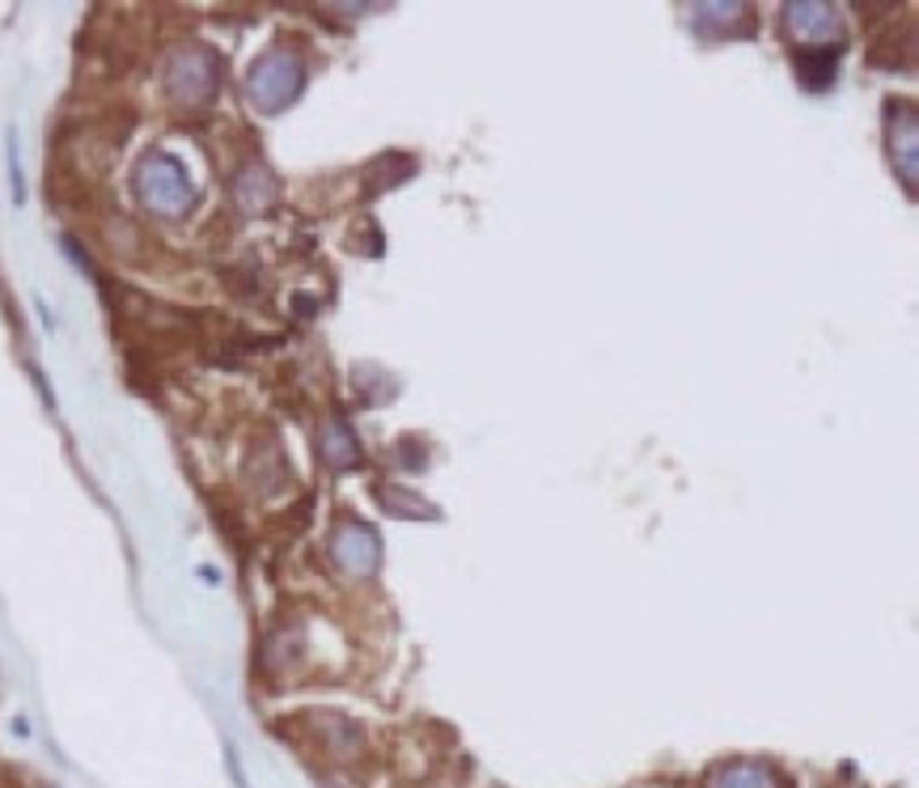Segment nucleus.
Wrapping results in <instances>:
<instances>
[{"label": "nucleus", "instance_id": "nucleus-3", "mask_svg": "<svg viewBox=\"0 0 919 788\" xmlns=\"http://www.w3.org/2000/svg\"><path fill=\"white\" fill-rule=\"evenodd\" d=\"M216 81H221V69H216V55L204 48H183L170 55V69H165V85H170V98L183 102V106H200L216 94Z\"/></svg>", "mask_w": 919, "mask_h": 788}, {"label": "nucleus", "instance_id": "nucleus-2", "mask_svg": "<svg viewBox=\"0 0 919 788\" xmlns=\"http://www.w3.org/2000/svg\"><path fill=\"white\" fill-rule=\"evenodd\" d=\"M302 81H306V69L293 51H267L246 76V94L259 111H284L297 98Z\"/></svg>", "mask_w": 919, "mask_h": 788}, {"label": "nucleus", "instance_id": "nucleus-6", "mask_svg": "<svg viewBox=\"0 0 919 788\" xmlns=\"http://www.w3.org/2000/svg\"><path fill=\"white\" fill-rule=\"evenodd\" d=\"M237 199H242L246 208H255V213H259V208H267V204L276 199V183L267 178V170H263V166L246 170V174L237 178Z\"/></svg>", "mask_w": 919, "mask_h": 788}, {"label": "nucleus", "instance_id": "nucleus-4", "mask_svg": "<svg viewBox=\"0 0 919 788\" xmlns=\"http://www.w3.org/2000/svg\"><path fill=\"white\" fill-rule=\"evenodd\" d=\"M335 555H339V564H348V569H369V564L378 560V543H374L369 525H348V530H339Z\"/></svg>", "mask_w": 919, "mask_h": 788}, {"label": "nucleus", "instance_id": "nucleus-7", "mask_svg": "<svg viewBox=\"0 0 919 788\" xmlns=\"http://www.w3.org/2000/svg\"><path fill=\"white\" fill-rule=\"evenodd\" d=\"M707 788H779L767 767H725L712 776Z\"/></svg>", "mask_w": 919, "mask_h": 788}, {"label": "nucleus", "instance_id": "nucleus-1", "mask_svg": "<svg viewBox=\"0 0 919 788\" xmlns=\"http://www.w3.org/2000/svg\"><path fill=\"white\" fill-rule=\"evenodd\" d=\"M136 195H141L144 208L157 216H187V208L195 204L187 170L170 153H149L136 166Z\"/></svg>", "mask_w": 919, "mask_h": 788}, {"label": "nucleus", "instance_id": "nucleus-5", "mask_svg": "<svg viewBox=\"0 0 919 788\" xmlns=\"http://www.w3.org/2000/svg\"><path fill=\"white\" fill-rule=\"evenodd\" d=\"M793 64H797V76H801L809 90H826V85L835 81V69H839V51H830V48L797 51Z\"/></svg>", "mask_w": 919, "mask_h": 788}]
</instances>
